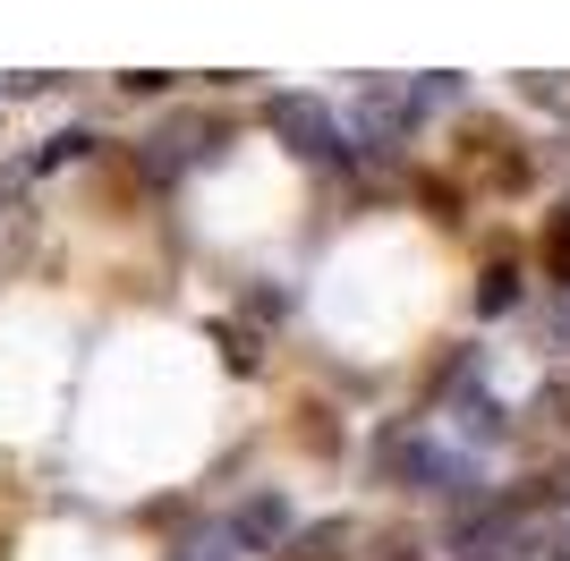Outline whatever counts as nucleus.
I'll return each mask as SVG.
<instances>
[{"label": "nucleus", "instance_id": "f257e3e1", "mask_svg": "<svg viewBox=\"0 0 570 561\" xmlns=\"http://www.w3.org/2000/svg\"><path fill=\"white\" fill-rule=\"evenodd\" d=\"M264 128L298 154V163H315V170H341L350 163V137H341V119L315 102V94H273L264 102Z\"/></svg>", "mask_w": 570, "mask_h": 561}, {"label": "nucleus", "instance_id": "f03ea898", "mask_svg": "<svg viewBox=\"0 0 570 561\" xmlns=\"http://www.w3.org/2000/svg\"><path fill=\"white\" fill-rule=\"evenodd\" d=\"M222 119H170L163 137H145V179H170V170H196L205 154H214Z\"/></svg>", "mask_w": 570, "mask_h": 561}, {"label": "nucleus", "instance_id": "7ed1b4c3", "mask_svg": "<svg viewBox=\"0 0 570 561\" xmlns=\"http://www.w3.org/2000/svg\"><path fill=\"white\" fill-rule=\"evenodd\" d=\"M230 544H247V553H282V544H289V502H282V493H256V502L230 519Z\"/></svg>", "mask_w": 570, "mask_h": 561}, {"label": "nucleus", "instance_id": "20e7f679", "mask_svg": "<svg viewBox=\"0 0 570 561\" xmlns=\"http://www.w3.org/2000/svg\"><path fill=\"white\" fill-rule=\"evenodd\" d=\"M409 119H417V102H409L401 86H392V94L366 86V102H357V128H366V145H401V137H409Z\"/></svg>", "mask_w": 570, "mask_h": 561}, {"label": "nucleus", "instance_id": "39448f33", "mask_svg": "<svg viewBox=\"0 0 570 561\" xmlns=\"http://www.w3.org/2000/svg\"><path fill=\"white\" fill-rule=\"evenodd\" d=\"M375 468L392 476V485H417V476H426V443H417V425H383V434H375Z\"/></svg>", "mask_w": 570, "mask_h": 561}, {"label": "nucleus", "instance_id": "423d86ee", "mask_svg": "<svg viewBox=\"0 0 570 561\" xmlns=\"http://www.w3.org/2000/svg\"><path fill=\"white\" fill-rule=\"evenodd\" d=\"M520 306V264H485V280H476V315H511Z\"/></svg>", "mask_w": 570, "mask_h": 561}, {"label": "nucleus", "instance_id": "0eeeda50", "mask_svg": "<svg viewBox=\"0 0 570 561\" xmlns=\"http://www.w3.org/2000/svg\"><path fill=\"white\" fill-rule=\"evenodd\" d=\"M77 154H95V137H86V128H60V137L43 145V154H35V163H26V179H43V170H60V163H77Z\"/></svg>", "mask_w": 570, "mask_h": 561}, {"label": "nucleus", "instance_id": "6e6552de", "mask_svg": "<svg viewBox=\"0 0 570 561\" xmlns=\"http://www.w3.org/2000/svg\"><path fill=\"white\" fill-rule=\"evenodd\" d=\"M341 544H350V519H324L315 537H298V544H289V561H341Z\"/></svg>", "mask_w": 570, "mask_h": 561}, {"label": "nucleus", "instance_id": "1a4fd4ad", "mask_svg": "<svg viewBox=\"0 0 570 561\" xmlns=\"http://www.w3.org/2000/svg\"><path fill=\"white\" fill-rule=\"evenodd\" d=\"M546 273H553V280L570 289V205H562V213L546 222Z\"/></svg>", "mask_w": 570, "mask_h": 561}, {"label": "nucleus", "instance_id": "9d476101", "mask_svg": "<svg viewBox=\"0 0 570 561\" xmlns=\"http://www.w3.org/2000/svg\"><path fill=\"white\" fill-rule=\"evenodd\" d=\"M222 357H230L238 374H256V366H264V350H256V332H230V324H222Z\"/></svg>", "mask_w": 570, "mask_h": 561}, {"label": "nucleus", "instance_id": "9b49d317", "mask_svg": "<svg viewBox=\"0 0 570 561\" xmlns=\"http://www.w3.org/2000/svg\"><path fill=\"white\" fill-rule=\"evenodd\" d=\"M511 561H570V528H546V537H528V553Z\"/></svg>", "mask_w": 570, "mask_h": 561}, {"label": "nucleus", "instance_id": "f8f14e48", "mask_svg": "<svg viewBox=\"0 0 570 561\" xmlns=\"http://www.w3.org/2000/svg\"><path fill=\"white\" fill-rule=\"evenodd\" d=\"M546 341H553V350H570V298H562V315L546 324Z\"/></svg>", "mask_w": 570, "mask_h": 561}, {"label": "nucleus", "instance_id": "ddd939ff", "mask_svg": "<svg viewBox=\"0 0 570 561\" xmlns=\"http://www.w3.org/2000/svg\"><path fill=\"white\" fill-rule=\"evenodd\" d=\"M18 187H26V170H9V179H0V222H9V205H18Z\"/></svg>", "mask_w": 570, "mask_h": 561}, {"label": "nucleus", "instance_id": "4468645a", "mask_svg": "<svg viewBox=\"0 0 570 561\" xmlns=\"http://www.w3.org/2000/svg\"><path fill=\"white\" fill-rule=\"evenodd\" d=\"M179 561H230V544H188Z\"/></svg>", "mask_w": 570, "mask_h": 561}, {"label": "nucleus", "instance_id": "2eb2a0df", "mask_svg": "<svg viewBox=\"0 0 570 561\" xmlns=\"http://www.w3.org/2000/svg\"><path fill=\"white\" fill-rule=\"evenodd\" d=\"M460 561H511V553H460Z\"/></svg>", "mask_w": 570, "mask_h": 561}]
</instances>
